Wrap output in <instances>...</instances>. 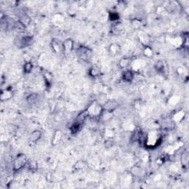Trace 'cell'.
<instances>
[{"mask_svg": "<svg viewBox=\"0 0 189 189\" xmlns=\"http://www.w3.org/2000/svg\"><path fill=\"white\" fill-rule=\"evenodd\" d=\"M86 110H87V113H88L89 117H99L104 109H103V106L101 103L95 101H93Z\"/></svg>", "mask_w": 189, "mask_h": 189, "instance_id": "6da1fadb", "label": "cell"}, {"mask_svg": "<svg viewBox=\"0 0 189 189\" xmlns=\"http://www.w3.org/2000/svg\"><path fill=\"white\" fill-rule=\"evenodd\" d=\"M28 160H27V156L23 153H20L18 154L15 158L14 161H13V169L14 172H18L22 169L24 166L27 164Z\"/></svg>", "mask_w": 189, "mask_h": 189, "instance_id": "7a4b0ae2", "label": "cell"}, {"mask_svg": "<svg viewBox=\"0 0 189 189\" xmlns=\"http://www.w3.org/2000/svg\"><path fill=\"white\" fill-rule=\"evenodd\" d=\"M32 38L30 36H21L18 35L14 39V44L19 48H23L29 46L32 43Z\"/></svg>", "mask_w": 189, "mask_h": 189, "instance_id": "3957f363", "label": "cell"}, {"mask_svg": "<svg viewBox=\"0 0 189 189\" xmlns=\"http://www.w3.org/2000/svg\"><path fill=\"white\" fill-rule=\"evenodd\" d=\"M134 78H135V73H134V71L132 69H131L130 68L124 69V71L122 72V79L124 80V81L130 83L133 81Z\"/></svg>", "mask_w": 189, "mask_h": 189, "instance_id": "277c9868", "label": "cell"}, {"mask_svg": "<svg viewBox=\"0 0 189 189\" xmlns=\"http://www.w3.org/2000/svg\"><path fill=\"white\" fill-rule=\"evenodd\" d=\"M103 109L104 110L107 111H112L114 112L116 109L119 106V103L115 101H112V100H109V101H106V102L102 105Z\"/></svg>", "mask_w": 189, "mask_h": 189, "instance_id": "5b68a950", "label": "cell"}, {"mask_svg": "<svg viewBox=\"0 0 189 189\" xmlns=\"http://www.w3.org/2000/svg\"><path fill=\"white\" fill-rule=\"evenodd\" d=\"M131 174L132 176H135L138 178L143 177L146 174V172L142 167L139 166V165H135L131 168Z\"/></svg>", "mask_w": 189, "mask_h": 189, "instance_id": "8992f818", "label": "cell"}, {"mask_svg": "<svg viewBox=\"0 0 189 189\" xmlns=\"http://www.w3.org/2000/svg\"><path fill=\"white\" fill-rule=\"evenodd\" d=\"M77 54L78 56L80 57L82 59H88L90 58V55H92L91 51L89 48L85 47H81L77 50Z\"/></svg>", "mask_w": 189, "mask_h": 189, "instance_id": "52a82bcc", "label": "cell"}, {"mask_svg": "<svg viewBox=\"0 0 189 189\" xmlns=\"http://www.w3.org/2000/svg\"><path fill=\"white\" fill-rule=\"evenodd\" d=\"M13 92L10 89H5L2 90L0 93V99L2 101H9L13 98Z\"/></svg>", "mask_w": 189, "mask_h": 189, "instance_id": "ba28073f", "label": "cell"}, {"mask_svg": "<svg viewBox=\"0 0 189 189\" xmlns=\"http://www.w3.org/2000/svg\"><path fill=\"white\" fill-rule=\"evenodd\" d=\"M131 63H132V59L131 58H129V57H124V58H120L118 62V65L120 68L123 69H126L129 68Z\"/></svg>", "mask_w": 189, "mask_h": 189, "instance_id": "9c48e42d", "label": "cell"}, {"mask_svg": "<svg viewBox=\"0 0 189 189\" xmlns=\"http://www.w3.org/2000/svg\"><path fill=\"white\" fill-rule=\"evenodd\" d=\"M63 50L65 53H69L72 50L74 47V42L71 39H67L62 42Z\"/></svg>", "mask_w": 189, "mask_h": 189, "instance_id": "30bf717a", "label": "cell"}, {"mask_svg": "<svg viewBox=\"0 0 189 189\" xmlns=\"http://www.w3.org/2000/svg\"><path fill=\"white\" fill-rule=\"evenodd\" d=\"M114 117V112L107 110H103L102 113L100 115V118L103 122H109Z\"/></svg>", "mask_w": 189, "mask_h": 189, "instance_id": "8fae6325", "label": "cell"}, {"mask_svg": "<svg viewBox=\"0 0 189 189\" xmlns=\"http://www.w3.org/2000/svg\"><path fill=\"white\" fill-rule=\"evenodd\" d=\"M62 131L58 129L56 130L54 132V135H53V139H52V144H53V146H56V145H57L58 143H59L60 142H61V139H62Z\"/></svg>", "mask_w": 189, "mask_h": 189, "instance_id": "7c38bea8", "label": "cell"}, {"mask_svg": "<svg viewBox=\"0 0 189 189\" xmlns=\"http://www.w3.org/2000/svg\"><path fill=\"white\" fill-rule=\"evenodd\" d=\"M121 48L118 44L112 43L109 46V52L112 56H117L120 53Z\"/></svg>", "mask_w": 189, "mask_h": 189, "instance_id": "4fadbf2b", "label": "cell"}, {"mask_svg": "<svg viewBox=\"0 0 189 189\" xmlns=\"http://www.w3.org/2000/svg\"><path fill=\"white\" fill-rule=\"evenodd\" d=\"M42 132L40 130H34L32 133L30 135V140L31 142L35 143L37 141H39V140L42 138Z\"/></svg>", "mask_w": 189, "mask_h": 189, "instance_id": "5bb4252c", "label": "cell"}, {"mask_svg": "<svg viewBox=\"0 0 189 189\" xmlns=\"http://www.w3.org/2000/svg\"><path fill=\"white\" fill-rule=\"evenodd\" d=\"M165 63H164V61H162V60H159V61H157V62H156V64H154V69L158 72H163L164 69H165Z\"/></svg>", "mask_w": 189, "mask_h": 189, "instance_id": "9a60e30c", "label": "cell"}, {"mask_svg": "<svg viewBox=\"0 0 189 189\" xmlns=\"http://www.w3.org/2000/svg\"><path fill=\"white\" fill-rule=\"evenodd\" d=\"M33 69V64L31 61H26L24 63V66H23V71H24V73H31Z\"/></svg>", "mask_w": 189, "mask_h": 189, "instance_id": "2e32d148", "label": "cell"}, {"mask_svg": "<svg viewBox=\"0 0 189 189\" xmlns=\"http://www.w3.org/2000/svg\"><path fill=\"white\" fill-rule=\"evenodd\" d=\"M19 22L24 27H27L31 23V19L27 15H23L22 16H21L19 19Z\"/></svg>", "mask_w": 189, "mask_h": 189, "instance_id": "e0dca14e", "label": "cell"}, {"mask_svg": "<svg viewBox=\"0 0 189 189\" xmlns=\"http://www.w3.org/2000/svg\"><path fill=\"white\" fill-rule=\"evenodd\" d=\"M143 55H144L146 57H147V58H151V57L154 56V51H153L152 49L149 46L145 47L143 50Z\"/></svg>", "mask_w": 189, "mask_h": 189, "instance_id": "ac0fdd59", "label": "cell"}, {"mask_svg": "<svg viewBox=\"0 0 189 189\" xmlns=\"http://www.w3.org/2000/svg\"><path fill=\"white\" fill-rule=\"evenodd\" d=\"M188 161H189V156L188 154L187 151H185L181 155V163L183 166L187 167L188 165Z\"/></svg>", "mask_w": 189, "mask_h": 189, "instance_id": "d6986e66", "label": "cell"}, {"mask_svg": "<svg viewBox=\"0 0 189 189\" xmlns=\"http://www.w3.org/2000/svg\"><path fill=\"white\" fill-rule=\"evenodd\" d=\"M89 74H90V76L93 78L98 77L101 75V70L98 67H92L89 72Z\"/></svg>", "mask_w": 189, "mask_h": 189, "instance_id": "ffe728a7", "label": "cell"}, {"mask_svg": "<svg viewBox=\"0 0 189 189\" xmlns=\"http://www.w3.org/2000/svg\"><path fill=\"white\" fill-rule=\"evenodd\" d=\"M52 45H53V50H54V51L56 52V53H58V52H60V50H61V48L63 49L62 44H60L59 42H56V39H54V40L53 41Z\"/></svg>", "mask_w": 189, "mask_h": 189, "instance_id": "44dd1931", "label": "cell"}, {"mask_svg": "<svg viewBox=\"0 0 189 189\" xmlns=\"http://www.w3.org/2000/svg\"><path fill=\"white\" fill-rule=\"evenodd\" d=\"M38 98H39V94L37 93H33V94H31L29 96L27 97V101L29 104H33L38 100Z\"/></svg>", "mask_w": 189, "mask_h": 189, "instance_id": "7402d4cb", "label": "cell"}, {"mask_svg": "<svg viewBox=\"0 0 189 189\" xmlns=\"http://www.w3.org/2000/svg\"><path fill=\"white\" fill-rule=\"evenodd\" d=\"M27 165H28V168L31 171H35L38 168V163L35 160H30L27 162Z\"/></svg>", "mask_w": 189, "mask_h": 189, "instance_id": "603a6c76", "label": "cell"}, {"mask_svg": "<svg viewBox=\"0 0 189 189\" xmlns=\"http://www.w3.org/2000/svg\"><path fill=\"white\" fill-rule=\"evenodd\" d=\"M79 129H80V124H79V122H75V123H74L70 127V131L72 134L77 133Z\"/></svg>", "mask_w": 189, "mask_h": 189, "instance_id": "cb8c5ba5", "label": "cell"}, {"mask_svg": "<svg viewBox=\"0 0 189 189\" xmlns=\"http://www.w3.org/2000/svg\"><path fill=\"white\" fill-rule=\"evenodd\" d=\"M109 20L112 22L117 21L119 19V14L118 12H112L109 13Z\"/></svg>", "mask_w": 189, "mask_h": 189, "instance_id": "d4e9b609", "label": "cell"}, {"mask_svg": "<svg viewBox=\"0 0 189 189\" xmlns=\"http://www.w3.org/2000/svg\"><path fill=\"white\" fill-rule=\"evenodd\" d=\"M44 78L45 81H46L47 83H51L52 80H53V75H51V73L50 72H47L44 74Z\"/></svg>", "mask_w": 189, "mask_h": 189, "instance_id": "484cf974", "label": "cell"}, {"mask_svg": "<svg viewBox=\"0 0 189 189\" xmlns=\"http://www.w3.org/2000/svg\"><path fill=\"white\" fill-rule=\"evenodd\" d=\"M183 117H184V112H179L175 115L174 118V120H176V121H180V120L183 118Z\"/></svg>", "mask_w": 189, "mask_h": 189, "instance_id": "4316f807", "label": "cell"}, {"mask_svg": "<svg viewBox=\"0 0 189 189\" xmlns=\"http://www.w3.org/2000/svg\"><path fill=\"white\" fill-rule=\"evenodd\" d=\"M140 24L141 22L138 19H135L133 20V21H131V25L133 26L134 27H135V28H138V27H140Z\"/></svg>", "mask_w": 189, "mask_h": 189, "instance_id": "83f0119b", "label": "cell"}, {"mask_svg": "<svg viewBox=\"0 0 189 189\" xmlns=\"http://www.w3.org/2000/svg\"><path fill=\"white\" fill-rule=\"evenodd\" d=\"M83 167H84V164H83V162H81V165H79V163L78 162L77 163L75 164V168H76V169H81V168H83Z\"/></svg>", "mask_w": 189, "mask_h": 189, "instance_id": "f1b7e54d", "label": "cell"}]
</instances>
